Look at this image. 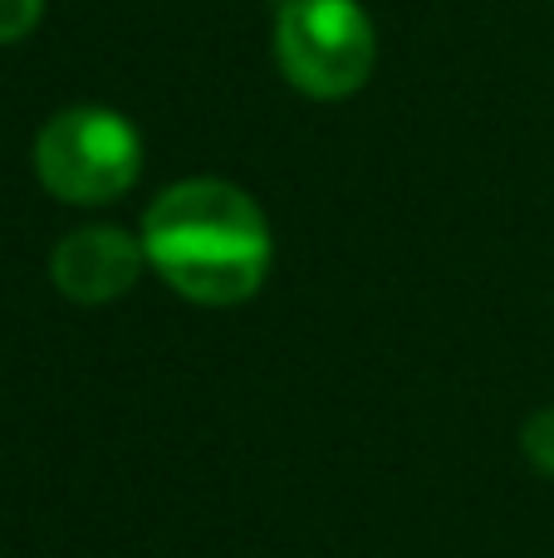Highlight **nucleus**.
Masks as SVG:
<instances>
[{
	"label": "nucleus",
	"instance_id": "nucleus-1",
	"mask_svg": "<svg viewBox=\"0 0 554 558\" xmlns=\"http://www.w3.org/2000/svg\"><path fill=\"white\" fill-rule=\"evenodd\" d=\"M143 255L182 299L231 308L265 284L275 241L251 192L216 177H192L147 206Z\"/></svg>",
	"mask_w": 554,
	"mask_h": 558
},
{
	"label": "nucleus",
	"instance_id": "nucleus-2",
	"mask_svg": "<svg viewBox=\"0 0 554 558\" xmlns=\"http://www.w3.org/2000/svg\"><path fill=\"white\" fill-rule=\"evenodd\" d=\"M35 177L69 206H108L143 177V137L113 108H64L35 137Z\"/></svg>",
	"mask_w": 554,
	"mask_h": 558
},
{
	"label": "nucleus",
	"instance_id": "nucleus-3",
	"mask_svg": "<svg viewBox=\"0 0 554 558\" xmlns=\"http://www.w3.org/2000/svg\"><path fill=\"white\" fill-rule=\"evenodd\" d=\"M378 35L353 0H285L275 15V64L304 98H349L369 84Z\"/></svg>",
	"mask_w": 554,
	"mask_h": 558
},
{
	"label": "nucleus",
	"instance_id": "nucleus-4",
	"mask_svg": "<svg viewBox=\"0 0 554 558\" xmlns=\"http://www.w3.org/2000/svg\"><path fill=\"white\" fill-rule=\"evenodd\" d=\"M143 235H128L123 226H79L49 255L59 294L74 304H113L143 279Z\"/></svg>",
	"mask_w": 554,
	"mask_h": 558
},
{
	"label": "nucleus",
	"instance_id": "nucleus-5",
	"mask_svg": "<svg viewBox=\"0 0 554 558\" xmlns=\"http://www.w3.org/2000/svg\"><path fill=\"white\" fill-rule=\"evenodd\" d=\"M520 446H526V461L535 465L540 475H554V407L535 412L520 432Z\"/></svg>",
	"mask_w": 554,
	"mask_h": 558
},
{
	"label": "nucleus",
	"instance_id": "nucleus-6",
	"mask_svg": "<svg viewBox=\"0 0 554 558\" xmlns=\"http://www.w3.org/2000/svg\"><path fill=\"white\" fill-rule=\"evenodd\" d=\"M45 15V0H0V45H15Z\"/></svg>",
	"mask_w": 554,
	"mask_h": 558
}]
</instances>
